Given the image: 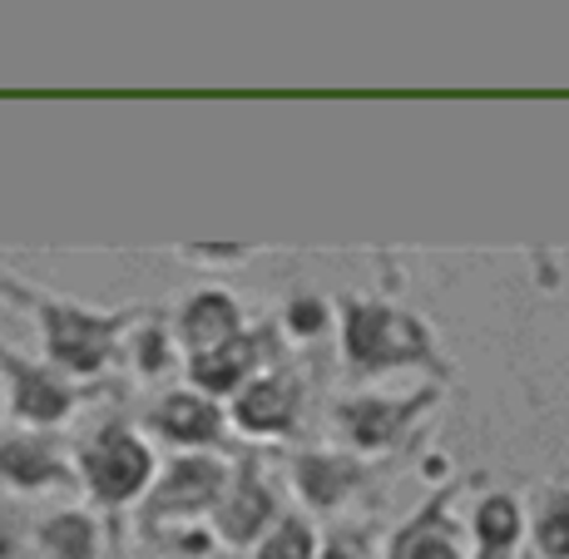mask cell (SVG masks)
Here are the masks:
<instances>
[{
    "instance_id": "cell-14",
    "label": "cell",
    "mask_w": 569,
    "mask_h": 559,
    "mask_svg": "<svg viewBox=\"0 0 569 559\" xmlns=\"http://www.w3.org/2000/svg\"><path fill=\"white\" fill-rule=\"evenodd\" d=\"M302 480H308V496L317 500V506H332V500L342 496L347 470L327 466V460H308V466H302Z\"/></svg>"
},
{
    "instance_id": "cell-3",
    "label": "cell",
    "mask_w": 569,
    "mask_h": 559,
    "mask_svg": "<svg viewBox=\"0 0 569 559\" xmlns=\"http://www.w3.org/2000/svg\"><path fill=\"white\" fill-rule=\"evenodd\" d=\"M50 347L54 357L64 361V367H94L104 352V332L94 322H84V317L74 312H50Z\"/></svg>"
},
{
    "instance_id": "cell-21",
    "label": "cell",
    "mask_w": 569,
    "mask_h": 559,
    "mask_svg": "<svg viewBox=\"0 0 569 559\" xmlns=\"http://www.w3.org/2000/svg\"><path fill=\"white\" fill-rule=\"evenodd\" d=\"M6 550H10V535H6V525H0V559H6Z\"/></svg>"
},
{
    "instance_id": "cell-4",
    "label": "cell",
    "mask_w": 569,
    "mask_h": 559,
    "mask_svg": "<svg viewBox=\"0 0 569 559\" xmlns=\"http://www.w3.org/2000/svg\"><path fill=\"white\" fill-rule=\"evenodd\" d=\"M288 411H292V391L282 387V381H262V387L248 391V401H243V426H253V431H278L282 421H288Z\"/></svg>"
},
{
    "instance_id": "cell-9",
    "label": "cell",
    "mask_w": 569,
    "mask_h": 559,
    "mask_svg": "<svg viewBox=\"0 0 569 559\" xmlns=\"http://www.w3.org/2000/svg\"><path fill=\"white\" fill-rule=\"evenodd\" d=\"M233 332V307L223 298H199L189 307V337L193 342H228Z\"/></svg>"
},
{
    "instance_id": "cell-20",
    "label": "cell",
    "mask_w": 569,
    "mask_h": 559,
    "mask_svg": "<svg viewBox=\"0 0 569 559\" xmlns=\"http://www.w3.org/2000/svg\"><path fill=\"white\" fill-rule=\"evenodd\" d=\"M327 559H357V555H352V545H332V550H327Z\"/></svg>"
},
{
    "instance_id": "cell-18",
    "label": "cell",
    "mask_w": 569,
    "mask_h": 559,
    "mask_svg": "<svg viewBox=\"0 0 569 559\" xmlns=\"http://www.w3.org/2000/svg\"><path fill=\"white\" fill-rule=\"evenodd\" d=\"M397 421H401V407H362V411H352L357 441H381Z\"/></svg>"
},
{
    "instance_id": "cell-12",
    "label": "cell",
    "mask_w": 569,
    "mask_h": 559,
    "mask_svg": "<svg viewBox=\"0 0 569 559\" xmlns=\"http://www.w3.org/2000/svg\"><path fill=\"white\" fill-rule=\"evenodd\" d=\"M520 530V515L510 500H490V506H480V540H486V550H506L510 540H516Z\"/></svg>"
},
{
    "instance_id": "cell-2",
    "label": "cell",
    "mask_w": 569,
    "mask_h": 559,
    "mask_svg": "<svg viewBox=\"0 0 569 559\" xmlns=\"http://www.w3.org/2000/svg\"><path fill=\"white\" fill-rule=\"evenodd\" d=\"M84 470H90V486L100 490L104 500H124L139 490V480L149 476V456L134 436L109 431L90 456H84Z\"/></svg>"
},
{
    "instance_id": "cell-6",
    "label": "cell",
    "mask_w": 569,
    "mask_h": 559,
    "mask_svg": "<svg viewBox=\"0 0 569 559\" xmlns=\"http://www.w3.org/2000/svg\"><path fill=\"white\" fill-rule=\"evenodd\" d=\"M218 486V470L203 466V460H189V466H179L169 476V490L159 496V506H199V500L213 496Z\"/></svg>"
},
{
    "instance_id": "cell-16",
    "label": "cell",
    "mask_w": 569,
    "mask_h": 559,
    "mask_svg": "<svg viewBox=\"0 0 569 559\" xmlns=\"http://www.w3.org/2000/svg\"><path fill=\"white\" fill-rule=\"evenodd\" d=\"M540 550L550 559H569V500H560V506L540 520Z\"/></svg>"
},
{
    "instance_id": "cell-19",
    "label": "cell",
    "mask_w": 569,
    "mask_h": 559,
    "mask_svg": "<svg viewBox=\"0 0 569 559\" xmlns=\"http://www.w3.org/2000/svg\"><path fill=\"white\" fill-rule=\"evenodd\" d=\"M292 322H298V332H317V322H322V307H317V302H298V307H292Z\"/></svg>"
},
{
    "instance_id": "cell-10",
    "label": "cell",
    "mask_w": 569,
    "mask_h": 559,
    "mask_svg": "<svg viewBox=\"0 0 569 559\" xmlns=\"http://www.w3.org/2000/svg\"><path fill=\"white\" fill-rule=\"evenodd\" d=\"M0 466H6L10 476H16V486H40V480H50V476H54V460L40 451V446H30V441L6 446Z\"/></svg>"
},
{
    "instance_id": "cell-1",
    "label": "cell",
    "mask_w": 569,
    "mask_h": 559,
    "mask_svg": "<svg viewBox=\"0 0 569 559\" xmlns=\"http://www.w3.org/2000/svg\"><path fill=\"white\" fill-rule=\"evenodd\" d=\"M347 342H352V357L357 361H371V367H381V361H407L426 347L421 327L407 322V317H391V312H367V307H357L352 312V327H347Z\"/></svg>"
},
{
    "instance_id": "cell-15",
    "label": "cell",
    "mask_w": 569,
    "mask_h": 559,
    "mask_svg": "<svg viewBox=\"0 0 569 559\" xmlns=\"http://www.w3.org/2000/svg\"><path fill=\"white\" fill-rule=\"evenodd\" d=\"M46 540H50L60 555L80 559V555H90V525L74 520V515H64V520H54L50 530H46Z\"/></svg>"
},
{
    "instance_id": "cell-5",
    "label": "cell",
    "mask_w": 569,
    "mask_h": 559,
    "mask_svg": "<svg viewBox=\"0 0 569 559\" xmlns=\"http://www.w3.org/2000/svg\"><path fill=\"white\" fill-rule=\"evenodd\" d=\"M16 387H20L16 407L26 411L30 421H54V416H64V391L54 387V381L36 377L30 367H20V361H16Z\"/></svg>"
},
{
    "instance_id": "cell-7",
    "label": "cell",
    "mask_w": 569,
    "mask_h": 559,
    "mask_svg": "<svg viewBox=\"0 0 569 559\" xmlns=\"http://www.w3.org/2000/svg\"><path fill=\"white\" fill-rule=\"evenodd\" d=\"M159 421H163V431L183 436V441H203V436H213L218 416H213V407H199L193 397H173Z\"/></svg>"
},
{
    "instance_id": "cell-17",
    "label": "cell",
    "mask_w": 569,
    "mask_h": 559,
    "mask_svg": "<svg viewBox=\"0 0 569 559\" xmlns=\"http://www.w3.org/2000/svg\"><path fill=\"white\" fill-rule=\"evenodd\" d=\"M258 559H312V540L302 525H282L278 535H272L268 545H262Z\"/></svg>"
},
{
    "instance_id": "cell-8",
    "label": "cell",
    "mask_w": 569,
    "mask_h": 559,
    "mask_svg": "<svg viewBox=\"0 0 569 559\" xmlns=\"http://www.w3.org/2000/svg\"><path fill=\"white\" fill-rule=\"evenodd\" d=\"M248 361H253V347H248V342H228L223 352L199 357V367H193V377H199L203 387L223 391V387H233V381L243 377V367H248Z\"/></svg>"
},
{
    "instance_id": "cell-11",
    "label": "cell",
    "mask_w": 569,
    "mask_h": 559,
    "mask_svg": "<svg viewBox=\"0 0 569 559\" xmlns=\"http://www.w3.org/2000/svg\"><path fill=\"white\" fill-rule=\"evenodd\" d=\"M391 559H456V545L441 530H431V525H416V530H407L397 540Z\"/></svg>"
},
{
    "instance_id": "cell-13",
    "label": "cell",
    "mask_w": 569,
    "mask_h": 559,
    "mask_svg": "<svg viewBox=\"0 0 569 559\" xmlns=\"http://www.w3.org/2000/svg\"><path fill=\"white\" fill-rule=\"evenodd\" d=\"M268 515V496H262L258 486H243V496H238V506L228 510V535L233 540H248V535L258 530V520Z\"/></svg>"
}]
</instances>
